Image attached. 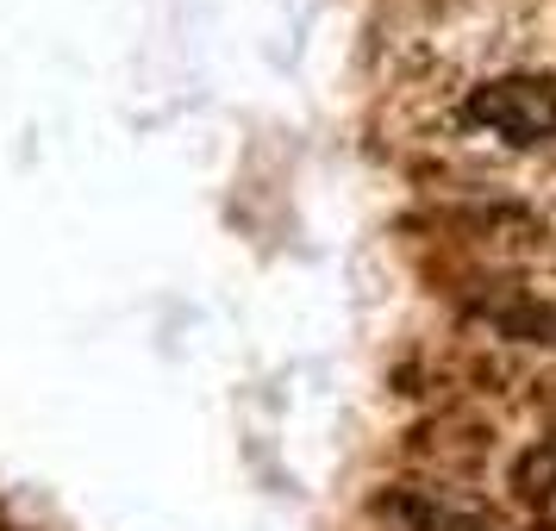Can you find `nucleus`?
I'll list each match as a JSON object with an SVG mask.
<instances>
[{"label": "nucleus", "instance_id": "obj_1", "mask_svg": "<svg viewBox=\"0 0 556 531\" xmlns=\"http://www.w3.org/2000/svg\"><path fill=\"white\" fill-rule=\"evenodd\" d=\"M469 119L501 131L506 144H544L556 131V81L551 76H501L469 94Z\"/></svg>", "mask_w": 556, "mask_h": 531}, {"label": "nucleus", "instance_id": "obj_2", "mask_svg": "<svg viewBox=\"0 0 556 531\" xmlns=\"http://www.w3.org/2000/svg\"><path fill=\"white\" fill-rule=\"evenodd\" d=\"M519 501H526L544 526H556V444H538V451L519 463Z\"/></svg>", "mask_w": 556, "mask_h": 531}, {"label": "nucleus", "instance_id": "obj_3", "mask_svg": "<svg viewBox=\"0 0 556 531\" xmlns=\"http://www.w3.org/2000/svg\"><path fill=\"white\" fill-rule=\"evenodd\" d=\"M506 338H526V344H556V301H513L488 313Z\"/></svg>", "mask_w": 556, "mask_h": 531}]
</instances>
